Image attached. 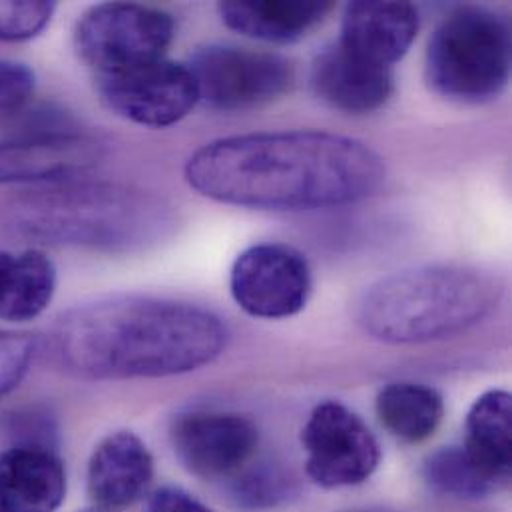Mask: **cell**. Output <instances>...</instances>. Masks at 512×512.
<instances>
[{
	"label": "cell",
	"mask_w": 512,
	"mask_h": 512,
	"mask_svg": "<svg viewBox=\"0 0 512 512\" xmlns=\"http://www.w3.org/2000/svg\"><path fill=\"white\" fill-rule=\"evenodd\" d=\"M204 198L250 210L307 212L373 196L385 182L383 158L365 142L323 130L220 138L184 168Z\"/></svg>",
	"instance_id": "obj_1"
},
{
	"label": "cell",
	"mask_w": 512,
	"mask_h": 512,
	"mask_svg": "<svg viewBox=\"0 0 512 512\" xmlns=\"http://www.w3.org/2000/svg\"><path fill=\"white\" fill-rule=\"evenodd\" d=\"M226 323L200 305L110 295L60 313L46 331V357L88 381L158 379L196 371L218 359Z\"/></svg>",
	"instance_id": "obj_2"
},
{
	"label": "cell",
	"mask_w": 512,
	"mask_h": 512,
	"mask_svg": "<svg viewBox=\"0 0 512 512\" xmlns=\"http://www.w3.org/2000/svg\"><path fill=\"white\" fill-rule=\"evenodd\" d=\"M174 228L172 208L138 188L68 180L0 200V238L54 248L132 252Z\"/></svg>",
	"instance_id": "obj_3"
},
{
	"label": "cell",
	"mask_w": 512,
	"mask_h": 512,
	"mask_svg": "<svg viewBox=\"0 0 512 512\" xmlns=\"http://www.w3.org/2000/svg\"><path fill=\"white\" fill-rule=\"evenodd\" d=\"M503 283L473 265L437 263L375 281L357 303V323L385 343H429L481 323L499 303Z\"/></svg>",
	"instance_id": "obj_4"
},
{
	"label": "cell",
	"mask_w": 512,
	"mask_h": 512,
	"mask_svg": "<svg viewBox=\"0 0 512 512\" xmlns=\"http://www.w3.org/2000/svg\"><path fill=\"white\" fill-rule=\"evenodd\" d=\"M511 26L483 6H461L435 28L425 72L429 86L457 104L495 100L511 76Z\"/></svg>",
	"instance_id": "obj_5"
},
{
	"label": "cell",
	"mask_w": 512,
	"mask_h": 512,
	"mask_svg": "<svg viewBox=\"0 0 512 512\" xmlns=\"http://www.w3.org/2000/svg\"><path fill=\"white\" fill-rule=\"evenodd\" d=\"M176 36L172 14L134 2H104L76 22L74 48L96 76L166 58Z\"/></svg>",
	"instance_id": "obj_6"
},
{
	"label": "cell",
	"mask_w": 512,
	"mask_h": 512,
	"mask_svg": "<svg viewBox=\"0 0 512 512\" xmlns=\"http://www.w3.org/2000/svg\"><path fill=\"white\" fill-rule=\"evenodd\" d=\"M198 102L216 112H246L281 98L293 84L287 58L230 44L198 48L188 62Z\"/></svg>",
	"instance_id": "obj_7"
},
{
	"label": "cell",
	"mask_w": 512,
	"mask_h": 512,
	"mask_svg": "<svg viewBox=\"0 0 512 512\" xmlns=\"http://www.w3.org/2000/svg\"><path fill=\"white\" fill-rule=\"evenodd\" d=\"M305 471L323 489L355 487L377 469L381 453L363 419L337 401L317 405L301 433Z\"/></svg>",
	"instance_id": "obj_8"
},
{
	"label": "cell",
	"mask_w": 512,
	"mask_h": 512,
	"mask_svg": "<svg viewBox=\"0 0 512 512\" xmlns=\"http://www.w3.org/2000/svg\"><path fill=\"white\" fill-rule=\"evenodd\" d=\"M96 90L114 114L148 128L174 126L198 104L188 64L168 58L96 76Z\"/></svg>",
	"instance_id": "obj_9"
},
{
	"label": "cell",
	"mask_w": 512,
	"mask_h": 512,
	"mask_svg": "<svg viewBox=\"0 0 512 512\" xmlns=\"http://www.w3.org/2000/svg\"><path fill=\"white\" fill-rule=\"evenodd\" d=\"M311 289L313 273L307 257L287 244H257L232 265V297L252 317H293L307 305Z\"/></svg>",
	"instance_id": "obj_10"
},
{
	"label": "cell",
	"mask_w": 512,
	"mask_h": 512,
	"mask_svg": "<svg viewBox=\"0 0 512 512\" xmlns=\"http://www.w3.org/2000/svg\"><path fill=\"white\" fill-rule=\"evenodd\" d=\"M170 441L180 463L196 477L224 479L256 455V425L236 413L188 411L174 417Z\"/></svg>",
	"instance_id": "obj_11"
},
{
	"label": "cell",
	"mask_w": 512,
	"mask_h": 512,
	"mask_svg": "<svg viewBox=\"0 0 512 512\" xmlns=\"http://www.w3.org/2000/svg\"><path fill=\"white\" fill-rule=\"evenodd\" d=\"M104 148L82 130L50 138L0 142V184H58L78 180L102 160Z\"/></svg>",
	"instance_id": "obj_12"
},
{
	"label": "cell",
	"mask_w": 512,
	"mask_h": 512,
	"mask_svg": "<svg viewBox=\"0 0 512 512\" xmlns=\"http://www.w3.org/2000/svg\"><path fill=\"white\" fill-rule=\"evenodd\" d=\"M419 24V10L411 2L357 0L345 6L337 42L349 52L393 70V64L415 42Z\"/></svg>",
	"instance_id": "obj_13"
},
{
	"label": "cell",
	"mask_w": 512,
	"mask_h": 512,
	"mask_svg": "<svg viewBox=\"0 0 512 512\" xmlns=\"http://www.w3.org/2000/svg\"><path fill=\"white\" fill-rule=\"evenodd\" d=\"M311 86L325 104L339 112L371 114L389 100L393 72L335 42L315 56Z\"/></svg>",
	"instance_id": "obj_14"
},
{
	"label": "cell",
	"mask_w": 512,
	"mask_h": 512,
	"mask_svg": "<svg viewBox=\"0 0 512 512\" xmlns=\"http://www.w3.org/2000/svg\"><path fill=\"white\" fill-rule=\"evenodd\" d=\"M66 497V471L50 445H12L0 453V509L56 512Z\"/></svg>",
	"instance_id": "obj_15"
},
{
	"label": "cell",
	"mask_w": 512,
	"mask_h": 512,
	"mask_svg": "<svg viewBox=\"0 0 512 512\" xmlns=\"http://www.w3.org/2000/svg\"><path fill=\"white\" fill-rule=\"evenodd\" d=\"M154 479L148 447L130 431L108 435L88 463V495L98 509L118 511L138 503Z\"/></svg>",
	"instance_id": "obj_16"
},
{
	"label": "cell",
	"mask_w": 512,
	"mask_h": 512,
	"mask_svg": "<svg viewBox=\"0 0 512 512\" xmlns=\"http://www.w3.org/2000/svg\"><path fill=\"white\" fill-rule=\"evenodd\" d=\"M321 0H228L218 4L222 22L248 38L287 44L305 38L331 12Z\"/></svg>",
	"instance_id": "obj_17"
},
{
	"label": "cell",
	"mask_w": 512,
	"mask_h": 512,
	"mask_svg": "<svg viewBox=\"0 0 512 512\" xmlns=\"http://www.w3.org/2000/svg\"><path fill=\"white\" fill-rule=\"evenodd\" d=\"M511 429L512 397L503 389L481 395L467 415L461 449L497 489L511 481Z\"/></svg>",
	"instance_id": "obj_18"
},
{
	"label": "cell",
	"mask_w": 512,
	"mask_h": 512,
	"mask_svg": "<svg viewBox=\"0 0 512 512\" xmlns=\"http://www.w3.org/2000/svg\"><path fill=\"white\" fill-rule=\"evenodd\" d=\"M56 265L40 250H0V321L24 323L46 311L56 291Z\"/></svg>",
	"instance_id": "obj_19"
},
{
	"label": "cell",
	"mask_w": 512,
	"mask_h": 512,
	"mask_svg": "<svg viewBox=\"0 0 512 512\" xmlns=\"http://www.w3.org/2000/svg\"><path fill=\"white\" fill-rule=\"evenodd\" d=\"M381 425L405 443H423L439 429L445 403L439 391L419 383H389L375 401Z\"/></svg>",
	"instance_id": "obj_20"
},
{
	"label": "cell",
	"mask_w": 512,
	"mask_h": 512,
	"mask_svg": "<svg viewBox=\"0 0 512 512\" xmlns=\"http://www.w3.org/2000/svg\"><path fill=\"white\" fill-rule=\"evenodd\" d=\"M427 483L443 495L457 499H483L499 489L469 461L461 447L433 453L425 463Z\"/></svg>",
	"instance_id": "obj_21"
},
{
	"label": "cell",
	"mask_w": 512,
	"mask_h": 512,
	"mask_svg": "<svg viewBox=\"0 0 512 512\" xmlns=\"http://www.w3.org/2000/svg\"><path fill=\"white\" fill-rule=\"evenodd\" d=\"M56 10V2L46 0H22V2H0V40L2 42H24L38 36Z\"/></svg>",
	"instance_id": "obj_22"
},
{
	"label": "cell",
	"mask_w": 512,
	"mask_h": 512,
	"mask_svg": "<svg viewBox=\"0 0 512 512\" xmlns=\"http://www.w3.org/2000/svg\"><path fill=\"white\" fill-rule=\"evenodd\" d=\"M34 353L36 341L28 333L0 331V399L22 383Z\"/></svg>",
	"instance_id": "obj_23"
},
{
	"label": "cell",
	"mask_w": 512,
	"mask_h": 512,
	"mask_svg": "<svg viewBox=\"0 0 512 512\" xmlns=\"http://www.w3.org/2000/svg\"><path fill=\"white\" fill-rule=\"evenodd\" d=\"M34 72L20 62L0 58V116H14L34 94Z\"/></svg>",
	"instance_id": "obj_24"
},
{
	"label": "cell",
	"mask_w": 512,
	"mask_h": 512,
	"mask_svg": "<svg viewBox=\"0 0 512 512\" xmlns=\"http://www.w3.org/2000/svg\"><path fill=\"white\" fill-rule=\"evenodd\" d=\"M287 491H289V483L279 473L267 471V469L250 471L234 487L236 499L246 507L275 505L277 501L285 499Z\"/></svg>",
	"instance_id": "obj_25"
},
{
	"label": "cell",
	"mask_w": 512,
	"mask_h": 512,
	"mask_svg": "<svg viewBox=\"0 0 512 512\" xmlns=\"http://www.w3.org/2000/svg\"><path fill=\"white\" fill-rule=\"evenodd\" d=\"M146 512H214L190 493L178 487H162L154 491L146 503Z\"/></svg>",
	"instance_id": "obj_26"
},
{
	"label": "cell",
	"mask_w": 512,
	"mask_h": 512,
	"mask_svg": "<svg viewBox=\"0 0 512 512\" xmlns=\"http://www.w3.org/2000/svg\"><path fill=\"white\" fill-rule=\"evenodd\" d=\"M80 512H114V511H104V509H98V507H96V509H88V511H80Z\"/></svg>",
	"instance_id": "obj_27"
},
{
	"label": "cell",
	"mask_w": 512,
	"mask_h": 512,
	"mask_svg": "<svg viewBox=\"0 0 512 512\" xmlns=\"http://www.w3.org/2000/svg\"><path fill=\"white\" fill-rule=\"evenodd\" d=\"M0 512H4V511H2V509H0Z\"/></svg>",
	"instance_id": "obj_28"
}]
</instances>
